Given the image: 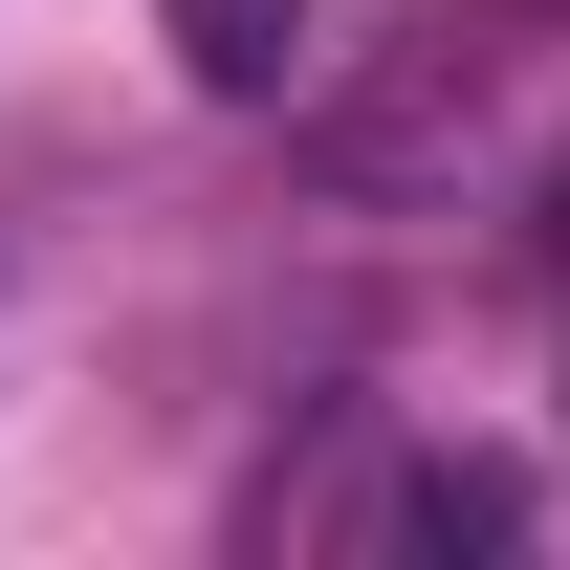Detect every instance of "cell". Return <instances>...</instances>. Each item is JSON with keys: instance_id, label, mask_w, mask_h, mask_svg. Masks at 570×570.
<instances>
[{"instance_id": "3957f363", "label": "cell", "mask_w": 570, "mask_h": 570, "mask_svg": "<svg viewBox=\"0 0 570 570\" xmlns=\"http://www.w3.org/2000/svg\"><path fill=\"white\" fill-rule=\"evenodd\" d=\"M527 242H549V264H570V154H549V198H527Z\"/></svg>"}, {"instance_id": "7a4b0ae2", "label": "cell", "mask_w": 570, "mask_h": 570, "mask_svg": "<svg viewBox=\"0 0 570 570\" xmlns=\"http://www.w3.org/2000/svg\"><path fill=\"white\" fill-rule=\"evenodd\" d=\"M373 527H395V549H504V527H527V483H504V461H417Z\"/></svg>"}, {"instance_id": "6da1fadb", "label": "cell", "mask_w": 570, "mask_h": 570, "mask_svg": "<svg viewBox=\"0 0 570 570\" xmlns=\"http://www.w3.org/2000/svg\"><path fill=\"white\" fill-rule=\"evenodd\" d=\"M176 67H198V88H242V110H264V88L307 67V0H176Z\"/></svg>"}]
</instances>
